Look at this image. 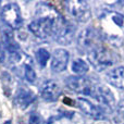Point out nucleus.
<instances>
[{
  "mask_svg": "<svg viewBox=\"0 0 124 124\" xmlns=\"http://www.w3.org/2000/svg\"><path fill=\"white\" fill-rule=\"evenodd\" d=\"M28 30L37 38H54L62 45H69L74 36L72 24L66 22L54 7L44 2L36 7L35 19L28 24Z\"/></svg>",
  "mask_w": 124,
  "mask_h": 124,
  "instance_id": "1",
  "label": "nucleus"
},
{
  "mask_svg": "<svg viewBox=\"0 0 124 124\" xmlns=\"http://www.w3.org/2000/svg\"><path fill=\"white\" fill-rule=\"evenodd\" d=\"M88 60L97 71H103L106 69H109L113 64L112 58L108 50L100 46H95L93 49L89 50Z\"/></svg>",
  "mask_w": 124,
  "mask_h": 124,
  "instance_id": "2",
  "label": "nucleus"
},
{
  "mask_svg": "<svg viewBox=\"0 0 124 124\" xmlns=\"http://www.w3.org/2000/svg\"><path fill=\"white\" fill-rule=\"evenodd\" d=\"M69 14L77 22L85 23L90 19V9L86 1L83 0H70L65 2Z\"/></svg>",
  "mask_w": 124,
  "mask_h": 124,
  "instance_id": "3",
  "label": "nucleus"
},
{
  "mask_svg": "<svg viewBox=\"0 0 124 124\" xmlns=\"http://www.w3.org/2000/svg\"><path fill=\"white\" fill-rule=\"evenodd\" d=\"M2 21L12 30H19L23 25V17L16 3H8L2 8Z\"/></svg>",
  "mask_w": 124,
  "mask_h": 124,
  "instance_id": "4",
  "label": "nucleus"
},
{
  "mask_svg": "<svg viewBox=\"0 0 124 124\" xmlns=\"http://www.w3.org/2000/svg\"><path fill=\"white\" fill-rule=\"evenodd\" d=\"M65 86L69 90L81 95H92L94 92V85L89 78L85 76H70L65 79Z\"/></svg>",
  "mask_w": 124,
  "mask_h": 124,
  "instance_id": "5",
  "label": "nucleus"
},
{
  "mask_svg": "<svg viewBox=\"0 0 124 124\" xmlns=\"http://www.w3.org/2000/svg\"><path fill=\"white\" fill-rule=\"evenodd\" d=\"M75 105L81 109L82 112H84L86 116H90V118L96 119V120H103V119H106V113L102 108L94 105L88 99L79 97V98H77L75 100Z\"/></svg>",
  "mask_w": 124,
  "mask_h": 124,
  "instance_id": "6",
  "label": "nucleus"
},
{
  "mask_svg": "<svg viewBox=\"0 0 124 124\" xmlns=\"http://www.w3.org/2000/svg\"><path fill=\"white\" fill-rule=\"evenodd\" d=\"M40 96L44 100L54 102L59 99L61 95V87L54 81H45L40 86Z\"/></svg>",
  "mask_w": 124,
  "mask_h": 124,
  "instance_id": "7",
  "label": "nucleus"
},
{
  "mask_svg": "<svg viewBox=\"0 0 124 124\" xmlns=\"http://www.w3.org/2000/svg\"><path fill=\"white\" fill-rule=\"evenodd\" d=\"M70 59V54L68 50L58 48L54 51L51 58V70L56 73H61L66 70Z\"/></svg>",
  "mask_w": 124,
  "mask_h": 124,
  "instance_id": "8",
  "label": "nucleus"
},
{
  "mask_svg": "<svg viewBox=\"0 0 124 124\" xmlns=\"http://www.w3.org/2000/svg\"><path fill=\"white\" fill-rule=\"evenodd\" d=\"M92 96H94L101 105L106 106L108 108H113L116 100H114V97L112 92L109 89L108 87L103 85H96L94 88V92H93Z\"/></svg>",
  "mask_w": 124,
  "mask_h": 124,
  "instance_id": "9",
  "label": "nucleus"
},
{
  "mask_svg": "<svg viewBox=\"0 0 124 124\" xmlns=\"http://www.w3.org/2000/svg\"><path fill=\"white\" fill-rule=\"evenodd\" d=\"M35 95L34 93L32 92L31 89H28L27 87L23 86L21 87L19 90L16 92L14 96V105L16 106L17 108L24 110L26 109L27 107H30L35 100Z\"/></svg>",
  "mask_w": 124,
  "mask_h": 124,
  "instance_id": "10",
  "label": "nucleus"
},
{
  "mask_svg": "<svg viewBox=\"0 0 124 124\" xmlns=\"http://www.w3.org/2000/svg\"><path fill=\"white\" fill-rule=\"evenodd\" d=\"M96 31L92 27H86L77 36V44L82 49H93L95 47L94 43L96 41Z\"/></svg>",
  "mask_w": 124,
  "mask_h": 124,
  "instance_id": "11",
  "label": "nucleus"
},
{
  "mask_svg": "<svg viewBox=\"0 0 124 124\" xmlns=\"http://www.w3.org/2000/svg\"><path fill=\"white\" fill-rule=\"evenodd\" d=\"M106 78L112 86L119 89H124V66L110 70L106 74Z\"/></svg>",
  "mask_w": 124,
  "mask_h": 124,
  "instance_id": "12",
  "label": "nucleus"
},
{
  "mask_svg": "<svg viewBox=\"0 0 124 124\" xmlns=\"http://www.w3.org/2000/svg\"><path fill=\"white\" fill-rule=\"evenodd\" d=\"M88 69H89L88 68V64L83 59H75L72 62V71L75 74L78 75V76H82L85 73H87Z\"/></svg>",
  "mask_w": 124,
  "mask_h": 124,
  "instance_id": "13",
  "label": "nucleus"
},
{
  "mask_svg": "<svg viewBox=\"0 0 124 124\" xmlns=\"http://www.w3.org/2000/svg\"><path fill=\"white\" fill-rule=\"evenodd\" d=\"M36 60L38 62V64L40 66H46L47 62L49 61V58H50V54L48 50H46L45 48H39V49L36 50Z\"/></svg>",
  "mask_w": 124,
  "mask_h": 124,
  "instance_id": "14",
  "label": "nucleus"
},
{
  "mask_svg": "<svg viewBox=\"0 0 124 124\" xmlns=\"http://www.w3.org/2000/svg\"><path fill=\"white\" fill-rule=\"evenodd\" d=\"M22 73H23L24 77L26 78V81H28L30 83H34L36 81V73H35L34 69H33L32 63H27L23 66L22 69Z\"/></svg>",
  "mask_w": 124,
  "mask_h": 124,
  "instance_id": "15",
  "label": "nucleus"
},
{
  "mask_svg": "<svg viewBox=\"0 0 124 124\" xmlns=\"http://www.w3.org/2000/svg\"><path fill=\"white\" fill-rule=\"evenodd\" d=\"M114 121L116 124H124V100L120 101L116 107V114H114Z\"/></svg>",
  "mask_w": 124,
  "mask_h": 124,
  "instance_id": "16",
  "label": "nucleus"
},
{
  "mask_svg": "<svg viewBox=\"0 0 124 124\" xmlns=\"http://www.w3.org/2000/svg\"><path fill=\"white\" fill-rule=\"evenodd\" d=\"M28 124H45V122L38 113L34 112V113L31 114L30 119H28Z\"/></svg>",
  "mask_w": 124,
  "mask_h": 124,
  "instance_id": "17",
  "label": "nucleus"
},
{
  "mask_svg": "<svg viewBox=\"0 0 124 124\" xmlns=\"http://www.w3.org/2000/svg\"><path fill=\"white\" fill-rule=\"evenodd\" d=\"M3 58H4V52H3V49H2V45L0 43V61H3Z\"/></svg>",
  "mask_w": 124,
  "mask_h": 124,
  "instance_id": "18",
  "label": "nucleus"
}]
</instances>
